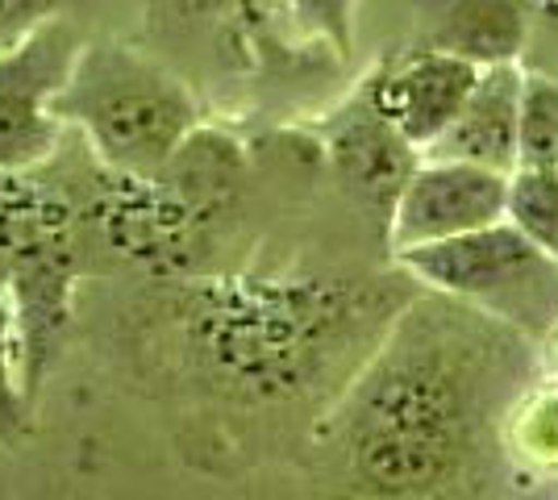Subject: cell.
<instances>
[{
	"label": "cell",
	"instance_id": "cell-1",
	"mask_svg": "<svg viewBox=\"0 0 558 500\" xmlns=\"http://www.w3.org/2000/svg\"><path fill=\"white\" fill-rule=\"evenodd\" d=\"M530 380L534 338L421 288L313 426V451L354 500H459Z\"/></svg>",
	"mask_w": 558,
	"mask_h": 500
},
{
	"label": "cell",
	"instance_id": "cell-2",
	"mask_svg": "<svg viewBox=\"0 0 558 500\" xmlns=\"http://www.w3.org/2000/svg\"><path fill=\"white\" fill-rule=\"evenodd\" d=\"M417 292L400 267H217L159 284V333L205 397L267 417L313 413L317 426Z\"/></svg>",
	"mask_w": 558,
	"mask_h": 500
},
{
	"label": "cell",
	"instance_id": "cell-3",
	"mask_svg": "<svg viewBox=\"0 0 558 500\" xmlns=\"http://www.w3.org/2000/svg\"><path fill=\"white\" fill-rule=\"evenodd\" d=\"M251 155L230 130L201 125L155 175H117L93 163L80 192L88 242L155 284L205 276L213 251L242 214Z\"/></svg>",
	"mask_w": 558,
	"mask_h": 500
},
{
	"label": "cell",
	"instance_id": "cell-4",
	"mask_svg": "<svg viewBox=\"0 0 558 500\" xmlns=\"http://www.w3.org/2000/svg\"><path fill=\"white\" fill-rule=\"evenodd\" d=\"M88 263L80 196L38 171H0V284L22 330L25 392L38 405L43 383L75 326V296Z\"/></svg>",
	"mask_w": 558,
	"mask_h": 500
},
{
	"label": "cell",
	"instance_id": "cell-5",
	"mask_svg": "<svg viewBox=\"0 0 558 500\" xmlns=\"http://www.w3.org/2000/svg\"><path fill=\"white\" fill-rule=\"evenodd\" d=\"M54 113L84 138L93 163L117 175L163 171L205 125L184 75L113 38L80 50Z\"/></svg>",
	"mask_w": 558,
	"mask_h": 500
},
{
	"label": "cell",
	"instance_id": "cell-6",
	"mask_svg": "<svg viewBox=\"0 0 558 500\" xmlns=\"http://www.w3.org/2000/svg\"><path fill=\"white\" fill-rule=\"evenodd\" d=\"M425 292L488 313L525 338L558 333V259L512 221L392 255Z\"/></svg>",
	"mask_w": 558,
	"mask_h": 500
},
{
	"label": "cell",
	"instance_id": "cell-7",
	"mask_svg": "<svg viewBox=\"0 0 558 500\" xmlns=\"http://www.w3.org/2000/svg\"><path fill=\"white\" fill-rule=\"evenodd\" d=\"M84 47L80 25L54 17L22 47L0 54V171H38L50 163L63 134L54 100Z\"/></svg>",
	"mask_w": 558,
	"mask_h": 500
},
{
	"label": "cell",
	"instance_id": "cell-8",
	"mask_svg": "<svg viewBox=\"0 0 558 500\" xmlns=\"http://www.w3.org/2000/svg\"><path fill=\"white\" fill-rule=\"evenodd\" d=\"M509 180L492 167L421 159L388 221V251H413L509 221Z\"/></svg>",
	"mask_w": 558,
	"mask_h": 500
},
{
	"label": "cell",
	"instance_id": "cell-9",
	"mask_svg": "<svg viewBox=\"0 0 558 500\" xmlns=\"http://www.w3.org/2000/svg\"><path fill=\"white\" fill-rule=\"evenodd\" d=\"M480 84V68L442 50H392L359 80V93L421 155L442 138Z\"/></svg>",
	"mask_w": 558,
	"mask_h": 500
},
{
	"label": "cell",
	"instance_id": "cell-10",
	"mask_svg": "<svg viewBox=\"0 0 558 500\" xmlns=\"http://www.w3.org/2000/svg\"><path fill=\"white\" fill-rule=\"evenodd\" d=\"M317 138H322V155H326L338 188L347 192L359 209L379 217L388 230L396 200L425 155L396 130L392 121L379 118L359 88L350 93V100L338 113H329V121L317 130Z\"/></svg>",
	"mask_w": 558,
	"mask_h": 500
},
{
	"label": "cell",
	"instance_id": "cell-11",
	"mask_svg": "<svg viewBox=\"0 0 558 500\" xmlns=\"http://www.w3.org/2000/svg\"><path fill=\"white\" fill-rule=\"evenodd\" d=\"M417 47L484 68L517 63L542 0H413Z\"/></svg>",
	"mask_w": 558,
	"mask_h": 500
},
{
	"label": "cell",
	"instance_id": "cell-12",
	"mask_svg": "<svg viewBox=\"0 0 558 500\" xmlns=\"http://www.w3.org/2000/svg\"><path fill=\"white\" fill-rule=\"evenodd\" d=\"M521 125H525V72L521 63L484 68L475 93L466 96L463 113L425 159H459V163L492 167L512 175L521 167Z\"/></svg>",
	"mask_w": 558,
	"mask_h": 500
},
{
	"label": "cell",
	"instance_id": "cell-13",
	"mask_svg": "<svg viewBox=\"0 0 558 500\" xmlns=\"http://www.w3.org/2000/svg\"><path fill=\"white\" fill-rule=\"evenodd\" d=\"M509 221L558 259V167H517L512 171Z\"/></svg>",
	"mask_w": 558,
	"mask_h": 500
},
{
	"label": "cell",
	"instance_id": "cell-14",
	"mask_svg": "<svg viewBox=\"0 0 558 500\" xmlns=\"http://www.w3.org/2000/svg\"><path fill=\"white\" fill-rule=\"evenodd\" d=\"M29 417H34V405H29V392H25L22 330H17L13 301L0 284V447L22 442Z\"/></svg>",
	"mask_w": 558,
	"mask_h": 500
},
{
	"label": "cell",
	"instance_id": "cell-15",
	"mask_svg": "<svg viewBox=\"0 0 558 500\" xmlns=\"http://www.w3.org/2000/svg\"><path fill=\"white\" fill-rule=\"evenodd\" d=\"M279 9L308 47L326 50L338 63H347L354 54L359 0H279Z\"/></svg>",
	"mask_w": 558,
	"mask_h": 500
},
{
	"label": "cell",
	"instance_id": "cell-16",
	"mask_svg": "<svg viewBox=\"0 0 558 500\" xmlns=\"http://www.w3.org/2000/svg\"><path fill=\"white\" fill-rule=\"evenodd\" d=\"M521 167H558V84L542 75H525Z\"/></svg>",
	"mask_w": 558,
	"mask_h": 500
},
{
	"label": "cell",
	"instance_id": "cell-17",
	"mask_svg": "<svg viewBox=\"0 0 558 500\" xmlns=\"http://www.w3.org/2000/svg\"><path fill=\"white\" fill-rule=\"evenodd\" d=\"M505 434H512L517 451L530 459L555 463L558 459V392H525L512 408Z\"/></svg>",
	"mask_w": 558,
	"mask_h": 500
},
{
	"label": "cell",
	"instance_id": "cell-18",
	"mask_svg": "<svg viewBox=\"0 0 558 500\" xmlns=\"http://www.w3.org/2000/svg\"><path fill=\"white\" fill-rule=\"evenodd\" d=\"M54 17H63L59 0H0V54L22 47L29 34H38Z\"/></svg>",
	"mask_w": 558,
	"mask_h": 500
},
{
	"label": "cell",
	"instance_id": "cell-19",
	"mask_svg": "<svg viewBox=\"0 0 558 500\" xmlns=\"http://www.w3.org/2000/svg\"><path fill=\"white\" fill-rule=\"evenodd\" d=\"M255 0H155V13L167 22L184 25H221V34L230 29Z\"/></svg>",
	"mask_w": 558,
	"mask_h": 500
},
{
	"label": "cell",
	"instance_id": "cell-20",
	"mask_svg": "<svg viewBox=\"0 0 558 500\" xmlns=\"http://www.w3.org/2000/svg\"><path fill=\"white\" fill-rule=\"evenodd\" d=\"M59 4H63V9H68V4H80V0H59Z\"/></svg>",
	"mask_w": 558,
	"mask_h": 500
}]
</instances>
